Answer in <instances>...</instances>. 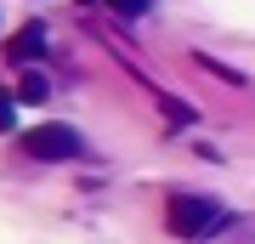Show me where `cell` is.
<instances>
[{"mask_svg": "<svg viewBox=\"0 0 255 244\" xmlns=\"http://www.w3.org/2000/svg\"><path fill=\"white\" fill-rule=\"evenodd\" d=\"M227 222H233V210L221 199H210V193H170L164 199V233L170 239L199 244V239H216Z\"/></svg>", "mask_w": 255, "mask_h": 244, "instance_id": "1", "label": "cell"}, {"mask_svg": "<svg viewBox=\"0 0 255 244\" xmlns=\"http://www.w3.org/2000/svg\"><path fill=\"white\" fill-rule=\"evenodd\" d=\"M23 154L28 159H46V165H63V159H80L85 154V136L63 125V119H46V125L23 131Z\"/></svg>", "mask_w": 255, "mask_h": 244, "instance_id": "2", "label": "cell"}, {"mask_svg": "<svg viewBox=\"0 0 255 244\" xmlns=\"http://www.w3.org/2000/svg\"><path fill=\"white\" fill-rule=\"evenodd\" d=\"M40 57H46V23H23L17 34L6 40V63L28 68V63H40Z\"/></svg>", "mask_w": 255, "mask_h": 244, "instance_id": "3", "label": "cell"}, {"mask_svg": "<svg viewBox=\"0 0 255 244\" xmlns=\"http://www.w3.org/2000/svg\"><path fill=\"white\" fill-rule=\"evenodd\" d=\"M11 97H17V108H40V102L51 97V80H46L40 68H23L17 85H11Z\"/></svg>", "mask_w": 255, "mask_h": 244, "instance_id": "4", "label": "cell"}, {"mask_svg": "<svg viewBox=\"0 0 255 244\" xmlns=\"http://www.w3.org/2000/svg\"><path fill=\"white\" fill-rule=\"evenodd\" d=\"M102 6H108V11H119V17H142L153 0H102Z\"/></svg>", "mask_w": 255, "mask_h": 244, "instance_id": "5", "label": "cell"}, {"mask_svg": "<svg viewBox=\"0 0 255 244\" xmlns=\"http://www.w3.org/2000/svg\"><path fill=\"white\" fill-rule=\"evenodd\" d=\"M0 131H17V97L0 91Z\"/></svg>", "mask_w": 255, "mask_h": 244, "instance_id": "6", "label": "cell"}]
</instances>
